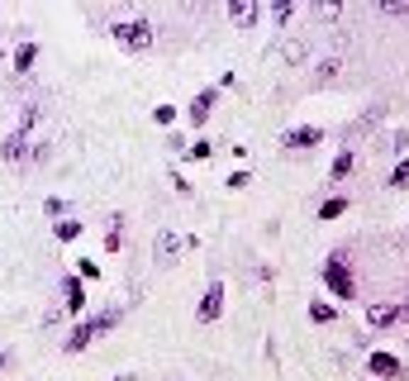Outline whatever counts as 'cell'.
<instances>
[{
	"label": "cell",
	"mask_w": 409,
	"mask_h": 381,
	"mask_svg": "<svg viewBox=\"0 0 409 381\" xmlns=\"http://www.w3.org/2000/svg\"><path fill=\"white\" fill-rule=\"evenodd\" d=\"M219 310H224V281H209L204 296H200V305H195V319H200V324H214Z\"/></svg>",
	"instance_id": "277c9868"
},
{
	"label": "cell",
	"mask_w": 409,
	"mask_h": 381,
	"mask_svg": "<svg viewBox=\"0 0 409 381\" xmlns=\"http://www.w3.org/2000/svg\"><path fill=\"white\" fill-rule=\"evenodd\" d=\"M153 119H158V124H172L176 110H172V105H158V110H153Z\"/></svg>",
	"instance_id": "44dd1931"
},
{
	"label": "cell",
	"mask_w": 409,
	"mask_h": 381,
	"mask_svg": "<svg viewBox=\"0 0 409 381\" xmlns=\"http://www.w3.org/2000/svg\"><path fill=\"white\" fill-rule=\"evenodd\" d=\"M347 172H352V148H343V153H338V158H333V176H338V181H343Z\"/></svg>",
	"instance_id": "8fae6325"
},
{
	"label": "cell",
	"mask_w": 409,
	"mask_h": 381,
	"mask_svg": "<svg viewBox=\"0 0 409 381\" xmlns=\"http://www.w3.org/2000/svg\"><path fill=\"white\" fill-rule=\"evenodd\" d=\"M67 305H72V310H81V305H86V296H81V281H67Z\"/></svg>",
	"instance_id": "d6986e66"
},
{
	"label": "cell",
	"mask_w": 409,
	"mask_h": 381,
	"mask_svg": "<svg viewBox=\"0 0 409 381\" xmlns=\"http://www.w3.org/2000/svg\"><path fill=\"white\" fill-rule=\"evenodd\" d=\"M77 234H81V224H77V220H62V224H58V238H62V243H72Z\"/></svg>",
	"instance_id": "ffe728a7"
},
{
	"label": "cell",
	"mask_w": 409,
	"mask_h": 381,
	"mask_svg": "<svg viewBox=\"0 0 409 381\" xmlns=\"http://www.w3.org/2000/svg\"><path fill=\"white\" fill-rule=\"evenodd\" d=\"M176 243H181L176 234H158V243H153V253H158V257H167V253H176Z\"/></svg>",
	"instance_id": "7c38bea8"
},
{
	"label": "cell",
	"mask_w": 409,
	"mask_h": 381,
	"mask_svg": "<svg viewBox=\"0 0 409 381\" xmlns=\"http://www.w3.org/2000/svg\"><path fill=\"white\" fill-rule=\"evenodd\" d=\"M319 139H324V134H319L315 124H305V129H290V134L281 139V148L285 153H300V148H319Z\"/></svg>",
	"instance_id": "5b68a950"
},
{
	"label": "cell",
	"mask_w": 409,
	"mask_h": 381,
	"mask_svg": "<svg viewBox=\"0 0 409 381\" xmlns=\"http://www.w3.org/2000/svg\"><path fill=\"white\" fill-rule=\"evenodd\" d=\"M209 110H214V91H200L195 100H190V114H186V119L204 124V119H209Z\"/></svg>",
	"instance_id": "9c48e42d"
},
{
	"label": "cell",
	"mask_w": 409,
	"mask_h": 381,
	"mask_svg": "<svg viewBox=\"0 0 409 381\" xmlns=\"http://www.w3.org/2000/svg\"><path fill=\"white\" fill-rule=\"evenodd\" d=\"M209 153H214V148H209V139H200V143H190V148H186V158H190V162H204Z\"/></svg>",
	"instance_id": "9a60e30c"
},
{
	"label": "cell",
	"mask_w": 409,
	"mask_h": 381,
	"mask_svg": "<svg viewBox=\"0 0 409 381\" xmlns=\"http://www.w3.org/2000/svg\"><path fill=\"white\" fill-rule=\"evenodd\" d=\"M324 281L333 286V296H343V301H352V291H357V286H352V277H347V257L343 253H333L329 257V267H324Z\"/></svg>",
	"instance_id": "3957f363"
},
{
	"label": "cell",
	"mask_w": 409,
	"mask_h": 381,
	"mask_svg": "<svg viewBox=\"0 0 409 381\" xmlns=\"http://www.w3.org/2000/svg\"><path fill=\"white\" fill-rule=\"evenodd\" d=\"M405 315H409V310H405Z\"/></svg>",
	"instance_id": "603a6c76"
},
{
	"label": "cell",
	"mask_w": 409,
	"mask_h": 381,
	"mask_svg": "<svg viewBox=\"0 0 409 381\" xmlns=\"http://www.w3.org/2000/svg\"><path fill=\"white\" fill-rule=\"evenodd\" d=\"M114 43L124 53H148L153 48V24L148 19H124V24H114Z\"/></svg>",
	"instance_id": "6da1fadb"
},
{
	"label": "cell",
	"mask_w": 409,
	"mask_h": 381,
	"mask_svg": "<svg viewBox=\"0 0 409 381\" xmlns=\"http://www.w3.org/2000/svg\"><path fill=\"white\" fill-rule=\"evenodd\" d=\"M366 319H371V329H391L395 319H405V310H400V305H391V301H381V305H371V310H366Z\"/></svg>",
	"instance_id": "8992f818"
},
{
	"label": "cell",
	"mask_w": 409,
	"mask_h": 381,
	"mask_svg": "<svg viewBox=\"0 0 409 381\" xmlns=\"http://www.w3.org/2000/svg\"><path fill=\"white\" fill-rule=\"evenodd\" d=\"M343 210H347V200H343V195H333V200H324V205H319V220H338Z\"/></svg>",
	"instance_id": "30bf717a"
},
{
	"label": "cell",
	"mask_w": 409,
	"mask_h": 381,
	"mask_svg": "<svg viewBox=\"0 0 409 381\" xmlns=\"http://www.w3.org/2000/svg\"><path fill=\"white\" fill-rule=\"evenodd\" d=\"M0 367H5V353H0Z\"/></svg>",
	"instance_id": "7402d4cb"
},
{
	"label": "cell",
	"mask_w": 409,
	"mask_h": 381,
	"mask_svg": "<svg viewBox=\"0 0 409 381\" xmlns=\"http://www.w3.org/2000/svg\"><path fill=\"white\" fill-rule=\"evenodd\" d=\"M119 319H124V310H105V315H95L91 324H81V329L72 333V338H67V353H81V348H91L95 338H100L105 329H114Z\"/></svg>",
	"instance_id": "7a4b0ae2"
},
{
	"label": "cell",
	"mask_w": 409,
	"mask_h": 381,
	"mask_svg": "<svg viewBox=\"0 0 409 381\" xmlns=\"http://www.w3.org/2000/svg\"><path fill=\"white\" fill-rule=\"evenodd\" d=\"M33 53H38L33 43H19V58H15V67H19V72H29V67H33Z\"/></svg>",
	"instance_id": "e0dca14e"
},
{
	"label": "cell",
	"mask_w": 409,
	"mask_h": 381,
	"mask_svg": "<svg viewBox=\"0 0 409 381\" xmlns=\"http://www.w3.org/2000/svg\"><path fill=\"white\" fill-rule=\"evenodd\" d=\"M338 72H343V63H338V58H324V63H319V81H333Z\"/></svg>",
	"instance_id": "2e32d148"
},
{
	"label": "cell",
	"mask_w": 409,
	"mask_h": 381,
	"mask_svg": "<svg viewBox=\"0 0 409 381\" xmlns=\"http://www.w3.org/2000/svg\"><path fill=\"white\" fill-rule=\"evenodd\" d=\"M290 15H295V5H290V0H276V5H271V19H276V24H285Z\"/></svg>",
	"instance_id": "ac0fdd59"
},
{
	"label": "cell",
	"mask_w": 409,
	"mask_h": 381,
	"mask_svg": "<svg viewBox=\"0 0 409 381\" xmlns=\"http://www.w3.org/2000/svg\"><path fill=\"white\" fill-rule=\"evenodd\" d=\"M333 315H338V310H333V305H310V319H315V324H333Z\"/></svg>",
	"instance_id": "4fadbf2b"
},
{
	"label": "cell",
	"mask_w": 409,
	"mask_h": 381,
	"mask_svg": "<svg viewBox=\"0 0 409 381\" xmlns=\"http://www.w3.org/2000/svg\"><path fill=\"white\" fill-rule=\"evenodd\" d=\"M229 15H234V24H243V29H248V24H257V15H262V10H257L252 0H234V5H229Z\"/></svg>",
	"instance_id": "ba28073f"
},
{
	"label": "cell",
	"mask_w": 409,
	"mask_h": 381,
	"mask_svg": "<svg viewBox=\"0 0 409 381\" xmlns=\"http://www.w3.org/2000/svg\"><path fill=\"white\" fill-rule=\"evenodd\" d=\"M371 377H400V358H391V353H371Z\"/></svg>",
	"instance_id": "52a82bcc"
},
{
	"label": "cell",
	"mask_w": 409,
	"mask_h": 381,
	"mask_svg": "<svg viewBox=\"0 0 409 381\" xmlns=\"http://www.w3.org/2000/svg\"><path fill=\"white\" fill-rule=\"evenodd\" d=\"M405 186H409V158H405V162H400V167L391 172V190H405Z\"/></svg>",
	"instance_id": "5bb4252c"
}]
</instances>
